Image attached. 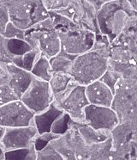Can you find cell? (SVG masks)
Instances as JSON below:
<instances>
[{
	"instance_id": "6da1fadb",
	"label": "cell",
	"mask_w": 137,
	"mask_h": 160,
	"mask_svg": "<svg viewBox=\"0 0 137 160\" xmlns=\"http://www.w3.org/2000/svg\"><path fill=\"white\" fill-rule=\"evenodd\" d=\"M111 43L105 35L96 33L91 48L76 55L68 74L78 83L85 86L99 79L108 66Z\"/></svg>"
},
{
	"instance_id": "7a4b0ae2",
	"label": "cell",
	"mask_w": 137,
	"mask_h": 160,
	"mask_svg": "<svg viewBox=\"0 0 137 160\" xmlns=\"http://www.w3.org/2000/svg\"><path fill=\"white\" fill-rule=\"evenodd\" d=\"M95 18L99 33L111 43L124 31L136 28L137 11L126 0H114L101 4Z\"/></svg>"
},
{
	"instance_id": "3957f363",
	"label": "cell",
	"mask_w": 137,
	"mask_h": 160,
	"mask_svg": "<svg viewBox=\"0 0 137 160\" xmlns=\"http://www.w3.org/2000/svg\"><path fill=\"white\" fill-rule=\"evenodd\" d=\"M25 41L41 55L50 59L61 49L58 33L50 17L26 29Z\"/></svg>"
},
{
	"instance_id": "277c9868",
	"label": "cell",
	"mask_w": 137,
	"mask_h": 160,
	"mask_svg": "<svg viewBox=\"0 0 137 160\" xmlns=\"http://www.w3.org/2000/svg\"><path fill=\"white\" fill-rule=\"evenodd\" d=\"M53 102L69 116L72 122L85 123L84 108L89 103L85 86L79 84L73 78L63 91L53 95Z\"/></svg>"
},
{
	"instance_id": "5b68a950",
	"label": "cell",
	"mask_w": 137,
	"mask_h": 160,
	"mask_svg": "<svg viewBox=\"0 0 137 160\" xmlns=\"http://www.w3.org/2000/svg\"><path fill=\"white\" fill-rule=\"evenodd\" d=\"M136 79L120 78L114 89L111 108L116 112L119 123L136 122Z\"/></svg>"
},
{
	"instance_id": "8992f818",
	"label": "cell",
	"mask_w": 137,
	"mask_h": 160,
	"mask_svg": "<svg viewBox=\"0 0 137 160\" xmlns=\"http://www.w3.org/2000/svg\"><path fill=\"white\" fill-rule=\"evenodd\" d=\"M111 159H136V122H122L111 130Z\"/></svg>"
},
{
	"instance_id": "52a82bcc",
	"label": "cell",
	"mask_w": 137,
	"mask_h": 160,
	"mask_svg": "<svg viewBox=\"0 0 137 160\" xmlns=\"http://www.w3.org/2000/svg\"><path fill=\"white\" fill-rule=\"evenodd\" d=\"M61 48L65 52L78 55L87 52L93 45L95 39V32L84 28H76L74 29L57 28Z\"/></svg>"
},
{
	"instance_id": "ba28073f",
	"label": "cell",
	"mask_w": 137,
	"mask_h": 160,
	"mask_svg": "<svg viewBox=\"0 0 137 160\" xmlns=\"http://www.w3.org/2000/svg\"><path fill=\"white\" fill-rule=\"evenodd\" d=\"M19 99L34 114H38L53 102V93L48 81L34 77Z\"/></svg>"
},
{
	"instance_id": "9c48e42d",
	"label": "cell",
	"mask_w": 137,
	"mask_h": 160,
	"mask_svg": "<svg viewBox=\"0 0 137 160\" xmlns=\"http://www.w3.org/2000/svg\"><path fill=\"white\" fill-rule=\"evenodd\" d=\"M38 131L34 122L23 127L5 128L3 135L0 139V146L3 152L20 149L34 145Z\"/></svg>"
},
{
	"instance_id": "30bf717a",
	"label": "cell",
	"mask_w": 137,
	"mask_h": 160,
	"mask_svg": "<svg viewBox=\"0 0 137 160\" xmlns=\"http://www.w3.org/2000/svg\"><path fill=\"white\" fill-rule=\"evenodd\" d=\"M34 113L20 99L0 106V126L15 128L27 126L33 122Z\"/></svg>"
},
{
	"instance_id": "8fae6325",
	"label": "cell",
	"mask_w": 137,
	"mask_h": 160,
	"mask_svg": "<svg viewBox=\"0 0 137 160\" xmlns=\"http://www.w3.org/2000/svg\"><path fill=\"white\" fill-rule=\"evenodd\" d=\"M84 121L92 128L110 132L119 123L116 112L111 107L89 103L84 108Z\"/></svg>"
},
{
	"instance_id": "7c38bea8",
	"label": "cell",
	"mask_w": 137,
	"mask_h": 160,
	"mask_svg": "<svg viewBox=\"0 0 137 160\" xmlns=\"http://www.w3.org/2000/svg\"><path fill=\"white\" fill-rule=\"evenodd\" d=\"M85 94L89 104L111 107L114 93L101 80L97 79L85 85Z\"/></svg>"
},
{
	"instance_id": "4fadbf2b",
	"label": "cell",
	"mask_w": 137,
	"mask_h": 160,
	"mask_svg": "<svg viewBox=\"0 0 137 160\" xmlns=\"http://www.w3.org/2000/svg\"><path fill=\"white\" fill-rule=\"evenodd\" d=\"M5 67L9 74L8 84L17 98H20L34 76L29 71L18 67L12 63L5 64Z\"/></svg>"
},
{
	"instance_id": "5bb4252c",
	"label": "cell",
	"mask_w": 137,
	"mask_h": 160,
	"mask_svg": "<svg viewBox=\"0 0 137 160\" xmlns=\"http://www.w3.org/2000/svg\"><path fill=\"white\" fill-rule=\"evenodd\" d=\"M63 113L60 108L52 102L46 109L38 114H34L33 122L39 133L50 132L51 124L58 115Z\"/></svg>"
},
{
	"instance_id": "9a60e30c",
	"label": "cell",
	"mask_w": 137,
	"mask_h": 160,
	"mask_svg": "<svg viewBox=\"0 0 137 160\" xmlns=\"http://www.w3.org/2000/svg\"><path fill=\"white\" fill-rule=\"evenodd\" d=\"M75 128L78 131L82 139L88 145H93L97 143L106 141L111 137V132L106 130H97L91 128L86 123H75Z\"/></svg>"
},
{
	"instance_id": "2e32d148",
	"label": "cell",
	"mask_w": 137,
	"mask_h": 160,
	"mask_svg": "<svg viewBox=\"0 0 137 160\" xmlns=\"http://www.w3.org/2000/svg\"><path fill=\"white\" fill-rule=\"evenodd\" d=\"M75 57L76 55L68 53L61 48L55 55L49 59L51 70L53 72L68 73Z\"/></svg>"
},
{
	"instance_id": "e0dca14e",
	"label": "cell",
	"mask_w": 137,
	"mask_h": 160,
	"mask_svg": "<svg viewBox=\"0 0 137 160\" xmlns=\"http://www.w3.org/2000/svg\"><path fill=\"white\" fill-rule=\"evenodd\" d=\"M30 72L35 78L45 81H49L53 71L51 70L49 59L45 56L41 55L35 61Z\"/></svg>"
},
{
	"instance_id": "ac0fdd59",
	"label": "cell",
	"mask_w": 137,
	"mask_h": 160,
	"mask_svg": "<svg viewBox=\"0 0 137 160\" xmlns=\"http://www.w3.org/2000/svg\"><path fill=\"white\" fill-rule=\"evenodd\" d=\"M41 56V53L37 50L32 48L22 55L15 56L12 59V64L16 65L18 67H21L24 70L30 72L35 61Z\"/></svg>"
},
{
	"instance_id": "d6986e66",
	"label": "cell",
	"mask_w": 137,
	"mask_h": 160,
	"mask_svg": "<svg viewBox=\"0 0 137 160\" xmlns=\"http://www.w3.org/2000/svg\"><path fill=\"white\" fill-rule=\"evenodd\" d=\"M4 160H36L34 145L4 152Z\"/></svg>"
},
{
	"instance_id": "ffe728a7",
	"label": "cell",
	"mask_w": 137,
	"mask_h": 160,
	"mask_svg": "<svg viewBox=\"0 0 137 160\" xmlns=\"http://www.w3.org/2000/svg\"><path fill=\"white\" fill-rule=\"evenodd\" d=\"M72 77L68 73L61 72H52L51 78L49 79L48 83L53 95L63 91L68 82L70 81Z\"/></svg>"
},
{
	"instance_id": "44dd1931",
	"label": "cell",
	"mask_w": 137,
	"mask_h": 160,
	"mask_svg": "<svg viewBox=\"0 0 137 160\" xmlns=\"http://www.w3.org/2000/svg\"><path fill=\"white\" fill-rule=\"evenodd\" d=\"M6 39L7 50L12 57L22 55L32 49L31 46L25 40H22V39Z\"/></svg>"
},
{
	"instance_id": "7402d4cb",
	"label": "cell",
	"mask_w": 137,
	"mask_h": 160,
	"mask_svg": "<svg viewBox=\"0 0 137 160\" xmlns=\"http://www.w3.org/2000/svg\"><path fill=\"white\" fill-rule=\"evenodd\" d=\"M72 122H73L71 121V119L69 118V116L66 113L63 112L61 115H58L53 123L51 124L50 132H53L55 134L62 135L69 128Z\"/></svg>"
},
{
	"instance_id": "603a6c76",
	"label": "cell",
	"mask_w": 137,
	"mask_h": 160,
	"mask_svg": "<svg viewBox=\"0 0 137 160\" xmlns=\"http://www.w3.org/2000/svg\"><path fill=\"white\" fill-rule=\"evenodd\" d=\"M36 160H64L57 150L49 143L40 150L36 151Z\"/></svg>"
},
{
	"instance_id": "cb8c5ba5",
	"label": "cell",
	"mask_w": 137,
	"mask_h": 160,
	"mask_svg": "<svg viewBox=\"0 0 137 160\" xmlns=\"http://www.w3.org/2000/svg\"><path fill=\"white\" fill-rule=\"evenodd\" d=\"M25 34L26 29L21 28L14 24L13 22L9 21L7 22L4 31L3 33V36L8 39H22L25 40Z\"/></svg>"
},
{
	"instance_id": "d4e9b609",
	"label": "cell",
	"mask_w": 137,
	"mask_h": 160,
	"mask_svg": "<svg viewBox=\"0 0 137 160\" xmlns=\"http://www.w3.org/2000/svg\"><path fill=\"white\" fill-rule=\"evenodd\" d=\"M120 76L118 73L116 72V71H114L112 68H111L109 66H107V69L106 70V72L103 73V75L100 77L99 80H101L103 83L111 88V90L113 91L114 93V89L116 86V83L118 82V80L120 79Z\"/></svg>"
},
{
	"instance_id": "484cf974",
	"label": "cell",
	"mask_w": 137,
	"mask_h": 160,
	"mask_svg": "<svg viewBox=\"0 0 137 160\" xmlns=\"http://www.w3.org/2000/svg\"><path fill=\"white\" fill-rule=\"evenodd\" d=\"M60 135L58 134H55L51 132H41V133H38L35 139H34V145L36 151L40 150L41 148H43L44 146H45L47 144L51 142L52 139L58 138Z\"/></svg>"
},
{
	"instance_id": "4316f807",
	"label": "cell",
	"mask_w": 137,
	"mask_h": 160,
	"mask_svg": "<svg viewBox=\"0 0 137 160\" xmlns=\"http://www.w3.org/2000/svg\"><path fill=\"white\" fill-rule=\"evenodd\" d=\"M17 99L19 98L14 93V91H12V89L10 88L8 83L2 84L0 86V106Z\"/></svg>"
},
{
	"instance_id": "83f0119b",
	"label": "cell",
	"mask_w": 137,
	"mask_h": 160,
	"mask_svg": "<svg viewBox=\"0 0 137 160\" xmlns=\"http://www.w3.org/2000/svg\"><path fill=\"white\" fill-rule=\"evenodd\" d=\"M13 57L10 55L6 48V39L3 35H0V63L8 64L12 62Z\"/></svg>"
},
{
	"instance_id": "f1b7e54d",
	"label": "cell",
	"mask_w": 137,
	"mask_h": 160,
	"mask_svg": "<svg viewBox=\"0 0 137 160\" xmlns=\"http://www.w3.org/2000/svg\"><path fill=\"white\" fill-rule=\"evenodd\" d=\"M9 82V74L7 72L5 64L0 63V86Z\"/></svg>"
},
{
	"instance_id": "f546056e",
	"label": "cell",
	"mask_w": 137,
	"mask_h": 160,
	"mask_svg": "<svg viewBox=\"0 0 137 160\" xmlns=\"http://www.w3.org/2000/svg\"><path fill=\"white\" fill-rule=\"evenodd\" d=\"M126 1L130 4V6L133 8L135 11H137V0H126Z\"/></svg>"
},
{
	"instance_id": "4dcf8cb0",
	"label": "cell",
	"mask_w": 137,
	"mask_h": 160,
	"mask_svg": "<svg viewBox=\"0 0 137 160\" xmlns=\"http://www.w3.org/2000/svg\"><path fill=\"white\" fill-rule=\"evenodd\" d=\"M0 160H4V152L0 146Z\"/></svg>"
},
{
	"instance_id": "1f68e13d",
	"label": "cell",
	"mask_w": 137,
	"mask_h": 160,
	"mask_svg": "<svg viewBox=\"0 0 137 160\" xmlns=\"http://www.w3.org/2000/svg\"><path fill=\"white\" fill-rule=\"evenodd\" d=\"M4 129H5V128H3V127H1V126H0V139H1V137H2L3 132H4Z\"/></svg>"
},
{
	"instance_id": "d6a6232c",
	"label": "cell",
	"mask_w": 137,
	"mask_h": 160,
	"mask_svg": "<svg viewBox=\"0 0 137 160\" xmlns=\"http://www.w3.org/2000/svg\"><path fill=\"white\" fill-rule=\"evenodd\" d=\"M99 1H100L102 4H104V3H107V2H111V1H114V0H99Z\"/></svg>"
}]
</instances>
